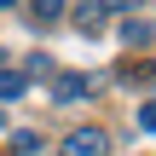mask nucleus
<instances>
[{"instance_id":"nucleus-2","label":"nucleus","mask_w":156,"mask_h":156,"mask_svg":"<svg viewBox=\"0 0 156 156\" xmlns=\"http://www.w3.org/2000/svg\"><path fill=\"white\" fill-rule=\"evenodd\" d=\"M87 93H93V75H81V69L52 75V98H58V104H75V98H87Z\"/></svg>"},{"instance_id":"nucleus-6","label":"nucleus","mask_w":156,"mask_h":156,"mask_svg":"<svg viewBox=\"0 0 156 156\" xmlns=\"http://www.w3.org/2000/svg\"><path fill=\"white\" fill-rule=\"evenodd\" d=\"M29 6H35V17H41V23H52V17L64 12V0H29Z\"/></svg>"},{"instance_id":"nucleus-8","label":"nucleus","mask_w":156,"mask_h":156,"mask_svg":"<svg viewBox=\"0 0 156 156\" xmlns=\"http://www.w3.org/2000/svg\"><path fill=\"white\" fill-rule=\"evenodd\" d=\"M0 6H12V0H0Z\"/></svg>"},{"instance_id":"nucleus-9","label":"nucleus","mask_w":156,"mask_h":156,"mask_svg":"<svg viewBox=\"0 0 156 156\" xmlns=\"http://www.w3.org/2000/svg\"><path fill=\"white\" fill-rule=\"evenodd\" d=\"M151 29H156V23H151Z\"/></svg>"},{"instance_id":"nucleus-1","label":"nucleus","mask_w":156,"mask_h":156,"mask_svg":"<svg viewBox=\"0 0 156 156\" xmlns=\"http://www.w3.org/2000/svg\"><path fill=\"white\" fill-rule=\"evenodd\" d=\"M104 151H110V139H104L98 127H75V133L64 139V151H58V156H104Z\"/></svg>"},{"instance_id":"nucleus-3","label":"nucleus","mask_w":156,"mask_h":156,"mask_svg":"<svg viewBox=\"0 0 156 156\" xmlns=\"http://www.w3.org/2000/svg\"><path fill=\"white\" fill-rule=\"evenodd\" d=\"M122 6H127V0H87V6L75 12V23H81L87 35H98V29H104V17H110V12H122Z\"/></svg>"},{"instance_id":"nucleus-7","label":"nucleus","mask_w":156,"mask_h":156,"mask_svg":"<svg viewBox=\"0 0 156 156\" xmlns=\"http://www.w3.org/2000/svg\"><path fill=\"white\" fill-rule=\"evenodd\" d=\"M139 127H145V133H156V98H151V104H139Z\"/></svg>"},{"instance_id":"nucleus-5","label":"nucleus","mask_w":156,"mask_h":156,"mask_svg":"<svg viewBox=\"0 0 156 156\" xmlns=\"http://www.w3.org/2000/svg\"><path fill=\"white\" fill-rule=\"evenodd\" d=\"M116 35H122V46H145V41H151V23H145V17H127Z\"/></svg>"},{"instance_id":"nucleus-4","label":"nucleus","mask_w":156,"mask_h":156,"mask_svg":"<svg viewBox=\"0 0 156 156\" xmlns=\"http://www.w3.org/2000/svg\"><path fill=\"white\" fill-rule=\"evenodd\" d=\"M23 93H29V75H23V69H6V75H0V104H12V98H23Z\"/></svg>"}]
</instances>
